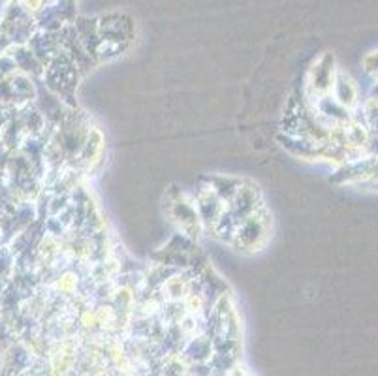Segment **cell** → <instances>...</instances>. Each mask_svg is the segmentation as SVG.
Returning <instances> with one entry per match:
<instances>
[{
  "label": "cell",
  "instance_id": "1",
  "mask_svg": "<svg viewBox=\"0 0 378 376\" xmlns=\"http://www.w3.org/2000/svg\"><path fill=\"white\" fill-rule=\"evenodd\" d=\"M0 28L8 40L15 41L17 46H23L25 41H30V38L34 36V19L28 15L25 8L14 4L6 10Z\"/></svg>",
  "mask_w": 378,
  "mask_h": 376
},
{
  "label": "cell",
  "instance_id": "2",
  "mask_svg": "<svg viewBox=\"0 0 378 376\" xmlns=\"http://www.w3.org/2000/svg\"><path fill=\"white\" fill-rule=\"evenodd\" d=\"M8 83H10V90H12V100H14V103L32 100V96H34V85H32L28 75L15 74L12 77H8Z\"/></svg>",
  "mask_w": 378,
  "mask_h": 376
},
{
  "label": "cell",
  "instance_id": "3",
  "mask_svg": "<svg viewBox=\"0 0 378 376\" xmlns=\"http://www.w3.org/2000/svg\"><path fill=\"white\" fill-rule=\"evenodd\" d=\"M12 59L15 61L17 70H21L25 75L40 74L41 72L40 61H38L34 57V53L28 48H25V46H17V48L14 49V53H12Z\"/></svg>",
  "mask_w": 378,
  "mask_h": 376
},
{
  "label": "cell",
  "instance_id": "4",
  "mask_svg": "<svg viewBox=\"0 0 378 376\" xmlns=\"http://www.w3.org/2000/svg\"><path fill=\"white\" fill-rule=\"evenodd\" d=\"M335 98H337V102L346 108V106H352V103L356 102V89H354V85H352L344 75H337V79H335Z\"/></svg>",
  "mask_w": 378,
  "mask_h": 376
},
{
  "label": "cell",
  "instance_id": "5",
  "mask_svg": "<svg viewBox=\"0 0 378 376\" xmlns=\"http://www.w3.org/2000/svg\"><path fill=\"white\" fill-rule=\"evenodd\" d=\"M15 260H14V253L12 248L8 246H0V282L8 281L10 275L14 273L15 269Z\"/></svg>",
  "mask_w": 378,
  "mask_h": 376
},
{
  "label": "cell",
  "instance_id": "6",
  "mask_svg": "<svg viewBox=\"0 0 378 376\" xmlns=\"http://www.w3.org/2000/svg\"><path fill=\"white\" fill-rule=\"evenodd\" d=\"M365 70L378 77V53H372L365 59Z\"/></svg>",
  "mask_w": 378,
  "mask_h": 376
},
{
  "label": "cell",
  "instance_id": "7",
  "mask_svg": "<svg viewBox=\"0 0 378 376\" xmlns=\"http://www.w3.org/2000/svg\"><path fill=\"white\" fill-rule=\"evenodd\" d=\"M2 292H4V284L0 282V295H2Z\"/></svg>",
  "mask_w": 378,
  "mask_h": 376
}]
</instances>
